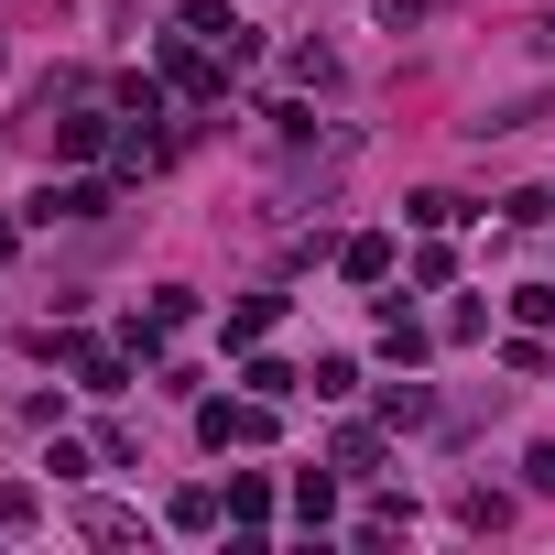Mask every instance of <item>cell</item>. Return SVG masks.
I'll use <instances>...</instances> for the list:
<instances>
[{"instance_id": "cell-1", "label": "cell", "mask_w": 555, "mask_h": 555, "mask_svg": "<svg viewBox=\"0 0 555 555\" xmlns=\"http://www.w3.org/2000/svg\"><path fill=\"white\" fill-rule=\"evenodd\" d=\"M175 34H185V44H207V55H229V66H250V55H261V44L240 34V12H229V0H185V12H175Z\"/></svg>"}, {"instance_id": "cell-2", "label": "cell", "mask_w": 555, "mask_h": 555, "mask_svg": "<svg viewBox=\"0 0 555 555\" xmlns=\"http://www.w3.org/2000/svg\"><path fill=\"white\" fill-rule=\"evenodd\" d=\"M196 436H207V447H261V436H272V403H261V392H240V403L218 392V403H196Z\"/></svg>"}, {"instance_id": "cell-3", "label": "cell", "mask_w": 555, "mask_h": 555, "mask_svg": "<svg viewBox=\"0 0 555 555\" xmlns=\"http://www.w3.org/2000/svg\"><path fill=\"white\" fill-rule=\"evenodd\" d=\"M109 196H120V185H99V175H66V185H44L23 218H34V229H55V218H109Z\"/></svg>"}, {"instance_id": "cell-4", "label": "cell", "mask_w": 555, "mask_h": 555, "mask_svg": "<svg viewBox=\"0 0 555 555\" xmlns=\"http://www.w3.org/2000/svg\"><path fill=\"white\" fill-rule=\"evenodd\" d=\"M44 131H55V153H109V142H120V131H109V120H99L88 99H77L66 120H44Z\"/></svg>"}, {"instance_id": "cell-5", "label": "cell", "mask_w": 555, "mask_h": 555, "mask_svg": "<svg viewBox=\"0 0 555 555\" xmlns=\"http://www.w3.org/2000/svg\"><path fill=\"white\" fill-rule=\"evenodd\" d=\"M338 272H349V284H382V272H392V240H382V229L338 240Z\"/></svg>"}, {"instance_id": "cell-6", "label": "cell", "mask_w": 555, "mask_h": 555, "mask_svg": "<svg viewBox=\"0 0 555 555\" xmlns=\"http://www.w3.org/2000/svg\"><path fill=\"white\" fill-rule=\"evenodd\" d=\"M403 218H414V229H457V218H468V196H447V185H425V196H414Z\"/></svg>"}, {"instance_id": "cell-7", "label": "cell", "mask_w": 555, "mask_h": 555, "mask_svg": "<svg viewBox=\"0 0 555 555\" xmlns=\"http://www.w3.org/2000/svg\"><path fill=\"white\" fill-rule=\"evenodd\" d=\"M425 414H436L425 382H392V392H382V425H425Z\"/></svg>"}, {"instance_id": "cell-8", "label": "cell", "mask_w": 555, "mask_h": 555, "mask_svg": "<svg viewBox=\"0 0 555 555\" xmlns=\"http://www.w3.org/2000/svg\"><path fill=\"white\" fill-rule=\"evenodd\" d=\"M295 512H306V522H327V512H338V479H327V468H306V479H295Z\"/></svg>"}, {"instance_id": "cell-9", "label": "cell", "mask_w": 555, "mask_h": 555, "mask_svg": "<svg viewBox=\"0 0 555 555\" xmlns=\"http://www.w3.org/2000/svg\"><path fill=\"white\" fill-rule=\"evenodd\" d=\"M164 522H175V533H207V522H218V490H175V512H164Z\"/></svg>"}, {"instance_id": "cell-10", "label": "cell", "mask_w": 555, "mask_h": 555, "mask_svg": "<svg viewBox=\"0 0 555 555\" xmlns=\"http://www.w3.org/2000/svg\"><path fill=\"white\" fill-rule=\"evenodd\" d=\"M382 349H392V360H425V327H414V317L392 306V317H382Z\"/></svg>"}, {"instance_id": "cell-11", "label": "cell", "mask_w": 555, "mask_h": 555, "mask_svg": "<svg viewBox=\"0 0 555 555\" xmlns=\"http://www.w3.org/2000/svg\"><path fill=\"white\" fill-rule=\"evenodd\" d=\"M338 468H360V479H371V468H382V436H371V425H349V436H338Z\"/></svg>"}, {"instance_id": "cell-12", "label": "cell", "mask_w": 555, "mask_h": 555, "mask_svg": "<svg viewBox=\"0 0 555 555\" xmlns=\"http://www.w3.org/2000/svg\"><path fill=\"white\" fill-rule=\"evenodd\" d=\"M229 512H240V522H261V512H272V479H250V468H240V479H229Z\"/></svg>"}, {"instance_id": "cell-13", "label": "cell", "mask_w": 555, "mask_h": 555, "mask_svg": "<svg viewBox=\"0 0 555 555\" xmlns=\"http://www.w3.org/2000/svg\"><path fill=\"white\" fill-rule=\"evenodd\" d=\"M23 522H34V490L12 479V490H0V533H23Z\"/></svg>"}, {"instance_id": "cell-14", "label": "cell", "mask_w": 555, "mask_h": 555, "mask_svg": "<svg viewBox=\"0 0 555 555\" xmlns=\"http://www.w3.org/2000/svg\"><path fill=\"white\" fill-rule=\"evenodd\" d=\"M12 240H23V229H12V218H0V261H12Z\"/></svg>"}]
</instances>
